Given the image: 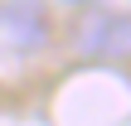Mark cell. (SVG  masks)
<instances>
[{"instance_id": "obj_2", "label": "cell", "mask_w": 131, "mask_h": 126, "mask_svg": "<svg viewBox=\"0 0 131 126\" xmlns=\"http://www.w3.org/2000/svg\"><path fill=\"white\" fill-rule=\"evenodd\" d=\"M49 34H53V19L44 0H0V53L34 58L44 53Z\"/></svg>"}, {"instance_id": "obj_1", "label": "cell", "mask_w": 131, "mask_h": 126, "mask_svg": "<svg viewBox=\"0 0 131 126\" xmlns=\"http://www.w3.org/2000/svg\"><path fill=\"white\" fill-rule=\"evenodd\" d=\"M73 53L88 63L131 58V10H92L73 29Z\"/></svg>"}]
</instances>
